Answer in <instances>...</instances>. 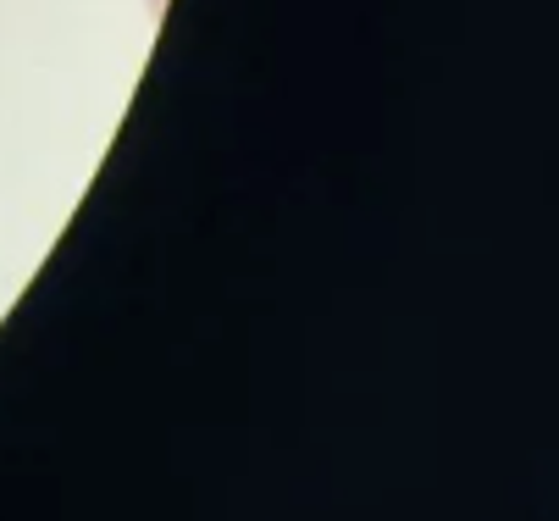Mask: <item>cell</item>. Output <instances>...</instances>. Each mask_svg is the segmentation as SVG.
I'll use <instances>...</instances> for the list:
<instances>
[{
    "label": "cell",
    "instance_id": "1",
    "mask_svg": "<svg viewBox=\"0 0 559 521\" xmlns=\"http://www.w3.org/2000/svg\"><path fill=\"white\" fill-rule=\"evenodd\" d=\"M150 12H167V0H150Z\"/></svg>",
    "mask_w": 559,
    "mask_h": 521
}]
</instances>
